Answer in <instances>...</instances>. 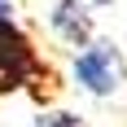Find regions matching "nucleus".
Returning a JSON list of instances; mask_svg holds the SVG:
<instances>
[{
  "instance_id": "nucleus-1",
  "label": "nucleus",
  "mask_w": 127,
  "mask_h": 127,
  "mask_svg": "<svg viewBox=\"0 0 127 127\" xmlns=\"http://www.w3.org/2000/svg\"><path fill=\"white\" fill-rule=\"evenodd\" d=\"M70 75H75V88L105 101V96H118L127 83V62L123 53L114 48V39H92L83 48L75 53V66H70Z\"/></svg>"
},
{
  "instance_id": "nucleus-2",
  "label": "nucleus",
  "mask_w": 127,
  "mask_h": 127,
  "mask_svg": "<svg viewBox=\"0 0 127 127\" xmlns=\"http://www.w3.org/2000/svg\"><path fill=\"white\" fill-rule=\"evenodd\" d=\"M44 75H48V66L39 57V48L31 44V35L18 22H0V96L35 88Z\"/></svg>"
},
{
  "instance_id": "nucleus-3",
  "label": "nucleus",
  "mask_w": 127,
  "mask_h": 127,
  "mask_svg": "<svg viewBox=\"0 0 127 127\" xmlns=\"http://www.w3.org/2000/svg\"><path fill=\"white\" fill-rule=\"evenodd\" d=\"M48 31L62 44H70V48H83V44H92V9H88V0H57L48 9Z\"/></svg>"
},
{
  "instance_id": "nucleus-4",
  "label": "nucleus",
  "mask_w": 127,
  "mask_h": 127,
  "mask_svg": "<svg viewBox=\"0 0 127 127\" xmlns=\"http://www.w3.org/2000/svg\"><path fill=\"white\" fill-rule=\"evenodd\" d=\"M35 127H83V118L70 114V110H48V114H39Z\"/></svg>"
},
{
  "instance_id": "nucleus-5",
  "label": "nucleus",
  "mask_w": 127,
  "mask_h": 127,
  "mask_svg": "<svg viewBox=\"0 0 127 127\" xmlns=\"http://www.w3.org/2000/svg\"><path fill=\"white\" fill-rule=\"evenodd\" d=\"M0 22H18L13 18V0H0Z\"/></svg>"
}]
</instances>
